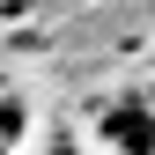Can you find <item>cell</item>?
I'll use <instances>...</instances> for the list:
<instances>
[{"mask_svg": "<svg viewBox=\"0 0 155 155\" xmlns=\"http://www.w3.org/2000/svg\"><path fill=\"white\" fill-rule=\"evenodd\" d=\"M96 133L111 140V155H155V104L148 96H118L96 118Z\"/></svg>", "mask_w": 155, "mask_h": 155, "instance_id": "1", "label": "cell"}]
</instances>
